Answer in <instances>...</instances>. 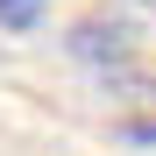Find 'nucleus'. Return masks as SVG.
<instances>
[{"label": "nucleus", "mask_w": 156, "mask_h": 156, "mask_svg": "<svg viewBox=\"0 0 156 156\" xmlns=\"http://www.w3.org/2000/svg\"><path fill=\"white\" fill-rule=\"evenodd\" d=\"M71 50H78L85 64H121L128 50H135V29H128L121 14H85V21L71 29Z\"/></svg>", "instance_id": "1"}, {"label": "nucleus", "mask_w": 156, "mask_h": 156, "mask_svg": "<svg viewBox=\"0 0 156 156\" xmlns=\"http://www.w3.org/2000/svg\"><path fill=\"white\" fill-rule=\"evenodd\" d=\"M43 7H50V0H0V29H36V21H43Z\"/></svg>", "instance_id": "2"}, {"label": "nucleus", "mask_w": 156, "mask_h": 156, "mask_svg": "<svg viewBox=\"0 0 156 156\" xmlns=\"http://www.w3.org/2000/svg\"><path fill=\"white\" fill-rule=\"evenodd\" d=\"M142 142H156V114H149V121H142Z\"/></svg>", "instance_id": "3"}]
</instances>
